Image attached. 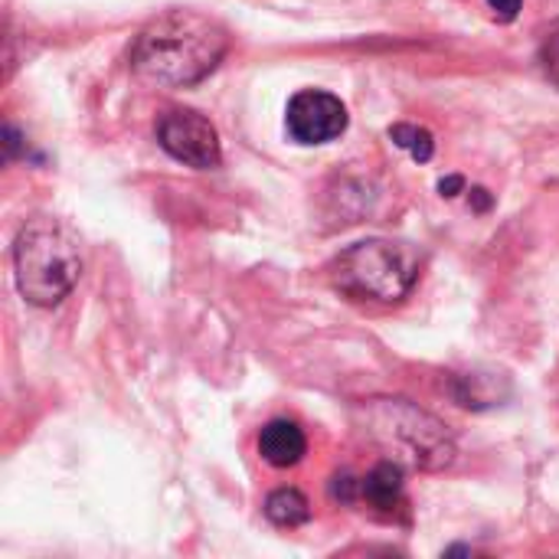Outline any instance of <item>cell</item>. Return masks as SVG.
<instances>
[{"mask_svg":"<svg viewBox=\"0 0 559 559\" xmlns=\"http://www.w3.org/2000/svg\"><path fill=\"white\" fill-rule=\"evenodd\" d=\"M521 3H524V0H488V7L495 10V16H498L501 23H511V20L521 13Z\"/></svg>","mask_w":559,"mask_h":559,"instance_id":"cell-13","label":"cell"},{"mask_svg":"<svg viewBox=\"0 0 559 559\" xmlns=\"http://www.w3.org/2000/svg\"><path fill=\"white\" fill-rule=\"evenodd\" d=\"M439 190H442V197H459L462 190H465V177H445L442 183H439Z\"/></svg>","mask_w":559,"mask_h":559,"instance_id":"cell-14","label":"cell"},{"mask_svg":"<svg viewBox=\"0 0 559 559\" xmlns=\"http://www.w3.org/2000/svg\"><path fill=\"white\" fill-rule=\"evenodd\" d=\"M13 275L20 295L36 308L59 305L82 275L79 236L56 216H33L13 242Z\"/></svg>","mask_w":559,"mask_h":559,"instance_id":"cell-3","label":"cell"},{"mask_svg":"<svg viewBox=\"0 0 559 559\" xmlns=\"http://www.w3.org/2000/svg\"><path fill=\"white\" fill-rule=\"evenodd\" d=\"M472 197H475V210H478V213H485V210H491V197H488V190H481V187H475V190H472Z\"/></svg>","mask_w":559,"mask_h":559,"instance_id":"cell-15","label":"cell"},{"mask_svg":"<svg viewBox=\"0 0 559 559\" xmlns=\"http://www.w3.org/2000/svg\"><path fill=\"white\" fill-rule=\"evenodd\" d=\"M540 62H544V72L550 75V82L559 85V20L547 29L544 43H540Z\"/></svg>","mask_w":559,"mask_h":559,"instance_id":"cell-12","label":"cell"},{"mask_svg":"<svg viewBox=\"0 0 559 559\" xmlns=\"http://www.w3.org/2000/svg\"><path fill=\"white\" fill-rule=\"evenodd\" d=\"M360 488H364V478H357L350 472H337L331 478V501H337V504H357L360 501Z\"/></svg>","mask_w":559,"mask_h":559,"instance_id":"cell-11","label":"cell"},{"mask_svg":"<svg viewBox=\"0 0 559 559\" xmlns=\"http://www.w3.org/2000/svg\"><path fill=\"white\" fill-rule=\"evenodd\" d=\"M265 518L275 527H301L311 521V504L298 488H278L265 498Z\"/></svg>","mask_w":559,"mask_h":559,"instance_id":"cell-9","label":"cell"},{"mask_svg":"<svg viewBox=\"0 0 559 559\" xmlns=\"http://www.w3.org/2000/svg\"><path fill=\"white\" fill-rule=\"evenodd\" d=\"M229 52V29L197 10H167L154 16L131 46V69L160 88L203 82Z\"/></svg>","mask_w":559,"mask_h":559,"instance_id":"cell-1","label":"cell"},{"mask_svg":"<svg viewBox=\"0 0 559 559\" xmlns=\"http://www.w3.org/2000/svg\"><path fill=\"white\" fill-rule=\"evenodd\" d=\"M288 134L298 144H328L347 131V108L337 95L305 88L288 102Z\"/></svg>","mask_w":559,"mask_h":559,"instance_id":"cell-6","label":"cell"},{"mask_svg":"<svg viewBox=\"0 0 559 559\" xmlns=\"http://www.w3.org/2000/svg\"><path fill=\"white\" fill-rule=\"evenodd\" d=\"M390 138H393L396 147H403V151H406L413 160H419V164L432 160V154H436V138H432V131H426V128H419V124H393V128H390Z\"/></svg>","mask_w":559,"mask_h":559,"instance_id":"cell-10","label":"cell"},{"mask_svg":"<svg viewBox=\"0 0 559 559\" xmlns=\"http://www.w3.org/2000/svg\"><path fill=\"white\" fill-rule=\"evenodd\" d=\"M354 426L390 462L413 472H445L459 455L449 426L409 400H364L354 406Z\"/></svg>","mask_w":559,"mask_h":559,"instance_id":"cell-2","label":"cell"},{"mask_svg":"<svg viewBox=\"0 0 559 559\" xmlns=\"http://www.w3.org/2000/svg\"><path fill=\"white\" fill-rule=\"evenodd\" d=\"M403 465L383 459L380 465H373L364 478L360 488V501H367L373 511L380 514H393L396 508H403Z\"/></svg>","mask_w":559,"mask_h":559,"instance_id":"cell-8","label":"cell"},{"mask_svg":"<svg viewBox=\"0 0 559 559\" xmlns=\"http://www.w3.org/2000/svg\"><path fill=\"white\" fill-rule=\"evenodd\" d=\"M308 452V439L298 423L292 419H272L259 432V455L272 468H295Z\"/></svg>","mask_w":559,"mask_h":559,"instance_id":"cell-7","label":"cell"},{"mask_svg":"<svg viewBox=\"0 0 559 559\" xmlns=\"http://www.w3.org/2000/svg\"><path fill=\"white\" fill-rule=\"evenodd\" d=\"M423 255L409 242L367 239L331 262V282L360 301H400L419 282Z\"/></svg>","mask_w":559,"mask_h":559,"instance_id":"cell-4","label":"cell"},{"mask_svg":"<svg viewBox=\"0 0 559 559\" xmlns=\"http://www.w3.org/2000/svg\"><path fill=\"white\" fill-rule=\"evenodd\" d=\"M157 141L174 160H180L193 170H213L223 160L216 128L210 124V118H203L193 108L164 111L157 118Z\"/></svg>","mask_w":559,"mask_h":559,"instance_id":"cell-5","label":"cell"}]
</instances>
